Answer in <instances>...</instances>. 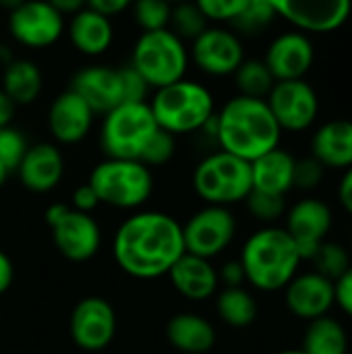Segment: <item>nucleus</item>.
Returning a JSON list of instances; mask_svg holds the SVG:
<instances>
[{"label":"nucleus","mask_w":352,"mask_h":354,"mask_svg":"<svg viewBox=\"0 0 352 354\" xmlns=\"http://www.w3.org/2000/svg\"><path fill=\"white\" fill-rule=\"evenodd\" d=\"M129 64L145 79L149 89H160L187 77L189 46L168 27L141 31L133 44Z\"/></svg>","instance_id":"obj_6"},{"label":"nucleus","mask_w":352,"mask_h":354,"mask_svg":"<svg viewBox=\"0 0 352 354\" xmlns=\"http://www.w3.org/2000/svg\"><path fill=\"white\" fill-rule=\"evenodd\" d=\"M193 2L199 6L203 17L216 25H222V23L230 25L239 17L243 6L247 4V0H193Z\"/></svg>","instance_id":"obj_38"},{"label":"nucleus","mask_w":352,"mask_h":354,"mask_svg":"<svg viewBox=\"0 0 352 354\" xmlns=\"http://www.w3.org/2000/svg\"><path fill=\"white\" fill-rule=\"evenodd\" d=\"M15 106L33 104L44 89L41 68L29 58H12L2 68V87H0Z\"/></svg>","instance_id":"obj_27"},{"label":"nucleus","mask_w":352,"mask_h":354,"mask_svg":"<svg viewBox=\"0 0 352 354\" xmlns=\"http://www.w3.org/2000/svg\"><path fill=\"white\" fill-rule=\"evenodd\" d=\"M46 120L56 145H77L91 133L95 114L83 97L66 87L52 100Z\"/></svg>","instance_id":"obj_19"},{"label":"nucleus","mask_w":352,"mask_h":354,"mask_svg":"<svg viewBox=\"0 0 352 354\" xmlns=\"http://www.w3.org/2000/svg\"><path fill=\"white\" fill-rule=\"evenodd\" d=\"M249 214L272 226V222L280 220L286 214V197L282 195H272V193H263V191H251L245 199Z\"/></svg>","instance_id":"obj_35"},{"label":"nucleus","mask_w":352,"mask_h":354,"mask_svg":"<svg viewBox=\"0 0 352 354\" xmlns=\"http://www.w3.org/2000/svg\"><path fill=\"white\" fill-rule=\"evenodd\" d=\"M276 15L303 33H332L351 19V0H270Z\"/></svg>","instance_id":"obj_15"},{"label":"nucleus","mask_w":352,"mask_h":354,"mask_svg":"<svg viewBox=\"0 0 352 354\" xmlns=\"http://www.w3.org/2000/svg\"><path fill=\"white\" fill-rule=\"evenodd\" d=\"M129 10L141 31H158L168 27L172 4L168 0H133Z\"/></svg>","instance_id":"obj_34"},{"label":"nucleus","mask_w":352,"mask_h":354,"mask_svg":"<svg viewBox=\"0 0 352 354\" xmlns=\"http://www.w3.org/2000/svg\"><path fill=\"white\" fill-rule=\"evenodd\" d=\"M284 216H286L284 230L297 243L303 261L311 259L315 249L324 241H328V234L332 230L334 216L330 205L317 197H305L297 201Z\"/></svg>","instance_id":"obj_16"},{"label":"nucleus","mask_w":352,"mask_h":354,"mask_svg":"<svg viewBox=\"0 0 352 354\" xmlns=\"http://www.w3.org/2000/svg\"><path fill=\"white\" fill-rule=\"evenodd\" d=\"M191 185L195 195L207 205L230 207L245 201L253 191L251 162L222 149L212 151L195 166Z\"/></svg>","instance_id":"obj_8"},{"label":"nucleus","mask_w":352,"mask_h":354,"mask_svg":"<svg viewBox=\"0 0 352 354\" xmlns=\"http://www.w3.org/2000/svg\"><path fill=\"white\" fill-rule=\"evenodd\" d=\"M6 27L19 46L46 50L62 37L66 23L48 0H25L8 12Z\"/></svg>","instance_id":"obj_11"},{"label":"nucleus","mask_w":352,"mask_h":354,"mask_svg":"<svg viewBox=\"0 0 352 354\" xmlns=\"http://www.w3.org/2000/svg\"><path fill=\"white\" fill-rule=\"evenodd\" d=\"M118 75H120V85H122V104L124 102H147V95L151 89L145 83V79L131 64L120 66Z\"/></svg>","instance_id":"obj_40"},{"label":"nucleus","mask_w":352,"mask_h":354,"mask_svg":"<svg viewBox=\"0 0 352 354\" xmlns=\"http://www.w3.org/2000/svg\"><path fill=\"white\" fill-rule=\"evenodd\" d=\"M276 10L270 4V0H247L239 17L230 23V29L239 35H249L255 37L263 33L272 23L276 21Z\"/></svg>","instance_id":"obj_31"},{"label":"nucleus","mask_w":352,"mask_h":354,"mask_svg":"<svg viewBox=\"0 0 352 354\" xmlns=\"http://www.w3.org/2000/svg\"><path fill=\"white\" fill-rule=\"evenodd\" d=\"M324 176H326V166L313 156L295 162V189L313 191L322 185Z\"/></svg>","instance_id":"obj_39"},{"label":"nucleus","mask_w":352,"mask_h":354,"mask_svg":"<svg viewBox=\"0 0 352 354\" xmlns=\"http://www.w3.org/2000/svg\"><path fill=\"white\" fill-rule=\"evenodd\" d=\"M44 220L52 230V241L58 253L73 261L85 263L93 259L102 247V228L91 214L73 209L68 203L48 205Z\"/></svg>","instance_id":"obj_9"},{"label":"nucleus","mask_w":352,"mask_h":354,"mask_svg":"<svg viewBox=\"0 0 352 354\" xmlns=\"http://www.w3.org/2000/svg\"><path fill=\"white\" fill-rule=\"evenodd\" d=\"M338 199L342 207L352 216V166L344 170L340 183H338Z\"/></svg>","instance_id":"obj_45"},{"label":"nucleus","mask_w":352,"mask_h":354,"mask_svg":"<svg viewBox=\"0 0 352 354\" xmlns=\"http://www.w3.org/2000/svg\"><path fill=\"white\" fill-rule=\"evenodd\" d=\"M168 278L174 290L183 299L193 301V303H201V301L216 297L220 288V278H218V270L214 268V263L210 259H203L191 253H183L178 257V261L170 268Z\"/></svg>","instance_id":"obj_22"},{"label":"nucleus","mask_w":352,"mask_h":354,"mask_svg":"<svg viewBox=\"0 0 352 354\" xmlns=\"http://www.w3.org/2000/svg\"><path fill=\"white\" fill-rule=\"evenodd\" d=\"M301 351L305 354H346L349 334L338 319L330 315L317 317L307 324Z\"/></svg>","instance_id":"obj_28"},{"label":"nucleus","mask_w":352,"mask_h":354,"mask_svg":"<svg viewBox=\"0 0 352 354\" xmlns=\"http://www.w3.org/2000/svg\"><path fill=\"white\" fill-rule=\"evenodd\" d=\"M19 174L21 185L37 195L50 193L56 189L64 176V158L56 143L41 141L29 145L21 164L15 170Z\"/></svg>","instance_id":"obj_21"},{"label":"nucleus","mask_w":352,"mask_h":354,"mask_svg":"<svg viewBox=\"0 0 352 354\" xmlns=\"http://www.w3.org/2000/svg\"><path fill=\"white\" fill-rule=\"evenodd\" d=\"M276 354H305V353H303L301 348H295V351L290 348V351H280V353H276Z\"/></svg>","instance_id":"obj_52"},{"label":"nucleus","mask_w":352,"mask_h":354,"mask_svg":"<svg viewBox=\"0 0 352 354\" xmlns=\"http://www.w3.org/2000/svg\"><path fill=\"white\" fill-rule=\"evenodd\" d=\"M166 340L180 354H205L216 346V328L199 313L183 311L168 319Z\"/></svg>","instance_id":"obj_25"},{"label":"nucleus","mask_w":352,"mask_h":354,"mask_svg":"<svg viewBox=\"0 0 352 354\" xmlns=\"http://www.w3.org/2000/svg\"><path fill=\"white\" fill-rule=\"evenodd\" d=\"M218 278L220 284H224V288H234V286H243L245 280V270L241 266V261H226L220 270H218Z\"/></svg>","instance_id":"obj_43"},{"label":"nucleus","mask_w":352,"mask_h":354,"mask_svg":"<svg viewBox=\"0 0 352 354\" xmlns=\"http://www.w3.org/2000/svg\"><path fill=\"white\" fill-rule=\"evenodd\" d=\"M351 245H352V228H351Z\"/></svg>","instance_id":"obj_54"},{"label":"nucleus","mask_w":352,"mask_h":354,"mask_svg":"<svg viewBox=\"0 0 352 354\" xmlns=\"http://www.w3.org/2000/svg\"><path fill=\"white\" fill-rule=\"evenodd\" d=\"M189 58L191 64L210 77H230L247 56L239 33L224 25H210L191 41Z\"/></svg>","instance_id":"obj_14"},{"label":"nucleus","mask_w":352,"mask_h":354,"mask_svg":"<svg viewBox=\"0 0 352 354\" xmlns=\"http://www.w3.org/2000/svg\"><path fill=\"white\" fill-rule=\"evenodd\" d=\"M313 263V272L326 276L328 280L336 282L349 268H351V253L334 241H324L309 259Z\"/></svg>","instance_id":"obj_33"},{"label":"nucleus","mask_w":352,"mask_h":354,"mask_svg":"<svg viewBox=\"0 0 352 354\" xmlns=\"http://www.w3.org/2000/svg\"><path fill=\"white\" fill-rule=\"evenodd\" d=\"M207 27H210V21L203 17V12L199 10V6H197L193 0L172 4L168 29H170L172 33H176L183 41H193V39L199 37Z\"/></svg>","instance_id":"obj_32"},{"label":"nucleus","mask_w":352,"mask_h":354,"mask_svg":"<svg viewBox=\"0 0 352 354\" xmlns=\"http://www.w3.org/2000/svg\"><path fill=\"white\" fill-rule=\"evenodd\" d=\"M12 278H15L12 261H10V259H8V255L0 249V295H4V292L10 288Z\"/></svg>","instance_id":"obj_46"},{"label":"nucleus","mask_w":352,"mask_h":354,"mask_svg":"<svg viewBox=\"0 0 352 354\" xmlns=\"http://www.w3.org/2000/svg\"><path fill=\"white\" fill-rule=\"evenodd\" d=\"M62 17H73L87 6V0H48Z\"/></svg>","instance_id":"obj_47"},{"label":"nucleus","mask_w":352,"mask_h":354,"mask_svg":"<svg viewBox=\"0 0 352 354\" xmlns=\"http://www.w3.org/2000/svg\"><path fill=\"white\" fill-rule=\"evenodd\" d=\"M311 156L326 170H346L352 166V120L334 118L317 127L311 137Z\"/></svg>","instance_id":"obj_24"},{"label":"nucleus","mask_w":352,"mask_h":354,"mask_svg":"<svg viewBox=\"0 0 352 354\" xmlns=\"http://www.w3.org/2000/svg\"><path fill=\"white\" fill-rule=\"evenodd\" d=\"M216 313L228 328L245 330L257 319V301L243 286L222 288L216 292Z\"/></svg>","instance_id":"obj_29"},{"label":"nucleus","mask_w":352,"mask_h":354,"mask_svg":"<svg viewBox=\"0 0 352 354\" xmlns=\"http://www.w3.org/2000/svg\"><path fill=\"white\" fill-rule=\"evenodd\" d=\"M12 58H15V54H12L10 46L4 44V41H0V68H4Z\"/></svg>","instance_id":"obj_49"},{"label":"nucleus","mask_w":352,"mask_h":354,"mask_svg":"<svg viewBox=\"0 0 352 354\" xmlns=\"http://www.w3.org/2000/svg\"><path fill=\"white\" fill-rule=\"evenodd\" d=\"M147 104L158 127L172 137L201 133L216 114V100L210 87L187 77L154 89Z\"/></svg>","instance_id":"obj_4"},{"label":"nucleus","mask_w":352,"mask_h":354,"mask_svg":"<svg viewBox=\"0 0 352 354\" xmlns=\"http://www.w3.org/2000/svg\"><path fill=\"white\" fill-rule=\"evenodd\" d=\"M25 0H0V8H4V10H15L19 4H23Z\"/></svg>","instance_id":"obj_50"},{"label":"nucleus","mask_w":352,"mask_h":354,"mask_svg":"<svg viewBox=\"0 0 352 354\" xmlns=\"http://www.w3.org/2000/svg\"><path fill=\"white\" fill-rule=\"evenodd\" d=\"M351 4H352V0H351Z\"/></svg>","instance_id":"obj_55"},{"label":"nucleus","mask_w":352,"mask_h":354,"mask_svg":"<svg viewBox=\"0 0 352 354\" xmlns=\"http://www.w3.org/2000/svg\"><path fill=\"white\" fill-rule=\"evenodd\" d=\"M282 129L276 122L270 106L261 97L234 95L216 112L214 141L222 151H228L245 162L280 147Z\"/></svg>","instance_id":"obj_2"},{"label":"nucleus","mask_w":352,"mask_h":354,"mask_svg":"<svg viewBox=\"0 0 352 354\" xmlns=\"http://www.w3.org/2000/svg\"><path fill=\"white\" fill-rule=\"evenodd\" d=\"M98 205H102V203H100V199H98V195H95V191L91 189L89 183L79 185V187L73 191V195H71V207L77 209V212L91 214Z\"/></svg>","instance_id":"obj_41"},{"label":"nucleus","mask_w":352,"mask_h":354,"mask_svg":"<svg viewBox=\"0 0 352 354\" xmlns=\"http://www.w3.org/2000/svg\"><path fill=\"white\" fill-rule=\"evenodd\" d=\"M232 77H234V85L239 89V95H247V97L266 100L274 87V83H276V79L270 73L263 58H245Z\"/></svg>","instance_id":"obj_30"},{"label":"nucleus","mask_w":352,"mask_h":354,"mask_svg":"<svg viewBox=\"0 0 352 354\" xmlns=\"http://www.w3.org/2000/svg\"><path fill=\"white\" fill-rule=\"evenodd\" d=\"M87 183L102 205L124 212L141 209L154 193L151 168L137 160L104 158L93 166Z\"/></svg>","instance_id":"obj_5"},{"label":"nucleus","mask_w":352,"mask_h":354,"mask_svg":"<svg viewBox=\"0 0 352 354\" xmlns=\"http://www.w3.org/2000/svg\"><path fill=\"white\" fill-rule=\"evenodd\" d=\"M170 4H178V2H187V0H168Z\"/></svg>","instance_id":"obj_53"},{"label":"nucleus","mask_w":352,"mask_h":354,"mask_svg":"<svg viewBox=\"0 0 352 354\" xmlns=\"http://www.w3.org/2000/svg\"><path fill=\"white\" fill-rule=\"evenodd\" d=\"M237 236V218L230 207L205 205L183 224L185 253L214 259L222 255Z\"/></svg>","instance_id":"obj_10"},{"label":"nucleus","mask_w":352,"mask_h":354,"mask_svg":"<svg viewBox=\"0 0 352 354\" xmlns=\"http://www.w3.org/2000/svg\"><path fill=\"white\" fill-rule=\"evenodd\" d=\"M239 261L247 284L261 292H278L299 274L303 257L284 228L263 226L245 241Z\"/></svg>","instance_id":"obj_3"},{"label":"nucleus","mask_w":352,"mask_h":354,"mask_svg":"<svg viewBox=\"0 0 352 354\" xmlns=\"http://www.w3.org/2000/svg\"><path fill=\"white\" fill-rule=\"evenodd\" d=\"M27 147H29V143H27L25 135L17 127L8 124V127L0 129V162L8 168V172L17 170Z\"/></svg>","instance_id":"obj_36"},{"label":"nucleus","mask_w":352,"mask_h":354,"mask_svg":"<svg viewBox=\"0 0 352 354\" xmlns=\"http://www.w3.org/2000/svg\"><path fill=\"white\" fill-rule=\"evenodd\" d=\"M284 305L295 317L305 322L324 317L336 305L334 282L317 272L297 274L284 286Z\"/></svg>","instance_id":"obj_18"},{"label":"nucleus","mask_w":352,"mask_h":354,"mask_svg":"<svg viewBox=\"0 0 352 354\" xmlns=\"http://www.w3.org/2000/svg\"><path fill=\"white\" fill-rule=\"evenodd\" d=\"M68 89H73L79 97L85 100V104L93 110V114H106L118 104H122V85L118 68L106 66V64H89L79 68Z\"/></svg>","instance_id":"obj_20"},{"label":"nucleus","mask_w":352,"mask_h":354,"mask_svg":"<svg viewBox=\"0 0 352 354\" xmlns=\"http://www.w3.org/2000/svg\"><path fill=\"white\" fill-rule=\"evenodd\" d=\"M176 151V137H172L166 131H158L154 135V139L149 141L147 149L141 156V164H145L147 168H156V166H164L174 158Z\"/></svg>","instance_id":"obj_37"},{"label":"nucleus","mask_w":352,"mask_h":354,"mask_svg":"<svg viewBox=\"0 0 352 354\" xmlns=\"http://www.w3.org/2000/svg\"><path fill=\"white\" fill-rule=\"evenodd\" d=\"M15 110H17V106L12 104V100L0 89V129L2 127H8L12 122Z\"/></svg>","instance_id":"obj_48"},{"label":"nucleus","mask_w":352,"mask_h":354,"mask_svg":"<svg viewBox=\"0 0 352 354\" xmlns=\"http://www.w3.org/2000/svg\"><path fill=\"white\" fill-rule=\"evenodd\" d=\"M266 102L282 133H303L315 124L319 114V95L305 79L276 81Z\"/></svg>","instance_id":"obj_13"},{"label":"nucleus","mask_w":352,"mask_h":354,"mask_svg":"<svg viewBox=\"0 0 352 354\" xmlns=\"http://www.w3.org/2000/svg\"><path fill=\"white\" fill-rule=\"evenodd\" d=\"M8 174H10V172H8V168L0 162V189H2V187H4V183L8 180Z\"/></svg>","instance_id":"obj_51"},{"label":"nucleus","mask_w":352,"mask_h":354,"mask_svg":"<svg viewBox=\"0 0 352 354\" xmlns=\"http://www.w3.org/2000/svg\"><path fill=\"white\" fill-rule=\"evenodd\" d=\"M133 0H87V8L100 12V15H106L110 19L127 12L131 8Z\"/></svg>","instance_id":"obj_44"},{"label":"nucleus","mask_w":352,"mask_h":354,"mask_svg":"<svg viewBox=\"0 0 352 354\" xmlns=\"http://www.w3.org/2000/svg\"><path fill=\"white\" fill-rule=\"evenodd\" d=\"M160 131L147 102H124L104 114L100 149L106 158L141 162L154 135Z\"/></svg>","instance_id":"obj_7"},{"label":"nucleus","mask_w":352,"mask_h":354,"mask_svg":"<svg viewBox=\"0 0 352 354\" xmlns=\"http://www.w3.org/2000/svg\"><path fill=\"white\" fill-rule=\"evenodd\" d=\"M334 288H336V305L352 317V263L351 268L334 282Z\"/></svg>","instance_id":"obj_42"},{"label":"nucleus","mask_w":352,"mask_h":354,"mask_svg":"<svg viewBox=\"0 0 352 354\" xmlns=\"http://www.w3.org/2000/svg\"><path fill=\"white\" fill-rule=\"evenodd\" d=\"M263 62L268 64L276 81L305 79L315 62L313 39L297 29L284 31L270 41Z\"/></svg>","instance_id":"obj_17"},{"label":"nucleus","mask_w":352,"mask_h":354,"mask_svg":"<svg viewBox=\"0 0 352 354\" xmlns=\"http://www.w3.org/2000/svg\"><path fill=\"white\" fill-rule=\"evenodd\" d=\"M118 330V317L110 301L102 297L81 299L68 317V334L73 344L83 353L106 351Z\"/></svg>","instance_id":"obj_12"},{"label":"nucleus","mask_w":352,"mask_h":354,"mask_svg":"<svg viewBox=\"0 0 352 354\" xmlns=\"http://www.w3.org/2000/svg\"><path fill=\"white\" fill-rule=\"evenodd\" d=\"M295 162L297 158L276 147L251 162V180L255 191L286 197L295 189Z\"/></svg>","instance_id":"obj_26"},{"label":"nucleus","mask_w":352,"mask_h":354,"mask_svg":"<svg viewBox=\"0 0 352 354\" xmlns=\"http://www.w3.org/2000/svg\"><path fill=\"white\" fill-rule=\"evenodd\" d=\"M64 31L68 33L71 46L87 58H98L106 54L114 44L112 19L87 6L68 19V25Z\"/></svg>","instance_id":"obj_23"},{"label":"nucleus","mask_w":352,"mask_h":354,"mask_svg":"<svg viewBox=\"0 0 352 354\" xmlns=\"http://www.w3.org/2000/svg\"><path fill=\"white\" fill-rule=\"evenodd\" d=\"M185 253L183 224L156 209H137L120 222L112 236L116 266L135 280H158Z\"/></svg>","instance_id":"obj_1"}]
</instances>
